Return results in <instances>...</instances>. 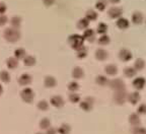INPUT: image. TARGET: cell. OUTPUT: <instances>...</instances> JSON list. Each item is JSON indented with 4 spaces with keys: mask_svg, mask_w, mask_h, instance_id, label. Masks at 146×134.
I'll use <instances>...</instances> for the list:
<instances>
[{
    "mask_svg": "<svg viewBox=\"0 0 146 134\" xmlns=\"http://www.w3.org/2000/svg\"><path fill=\"white\" fill-rule=\"evenodd\" d=\"M4 38L9 43H15L21 39V32L18 31V29L8 27L4 31Z\"/></svg>",
    "mask_w": 146,
    "mask_h": 134,
    "instance_id": "obj_1",
    "label": "cell"
},
{
    "mask_svg": "<svg viewBox=\"0 0 146 134\" xmlns=\"http://www.w3.org/2000/svg\"><path fill=\"white\" fill-rule=\"evenodd\" d=\"M84 38L83 36H80L78 34H74V35H71L69 36L68 38V43L70 45V47L74 50H78L79 48H81L82 46H84Z\"/></svg>",
    "mask_w": 146,
    "mask_h": 134,
    "instance_id": "obj_2",
    "label": "cell"
},
{
    "mask_svg": "<svg viewBox=\"0 0 146 134\" xmlns=\"http://www.w3.org/2000/svg\"><path fill=\"white\" fill-rule=\"evenodd\" d=\"M21 100L25 103L31 104L35 99V93L31 87H25L21 91Z\"/></svg>",
    "mask_w": 146,
    "mask_h": 134,
    "instance_id": "obj_3",
    "label": "cell"
},
{
    "mask_svg": "<svg viewBox=\"0 0 146 134\" xmlns=\"http://www.w3.org/2000/svg\"><path fill=\"white\" fill-rule=\"evenodd\" d=\"M109 87L115 91H125L126 89V84L121 78H115L109 81Z\"/></svg>",
    "mask_w": 146,
    "mask_h": 134,
    "instance_id": "obj_4",
    "label": "cell"
},
{
    "mask_svg": "<svg viewBox=\"0 0 146 134\" xmlns=\"http://www.w3.org/2000/svg\"><path fill=\"white\" fill-rule=\"evenodd\" d=\"M128 93L125 91H118L114 93V97H113V100L116 103L117 105H124L127 101Z\"/></svg>",
    "mask_w": 146,
    "mask_h": 134,
    "instance_id": "obj_5",
    "label": "cell"
},
{
    "mask_svg": "<svg viewBox=\"0 0 146 134\" xmlns=\"http://www.w3.org/2000/svg\"><path fill=\"white\" fill-rule=\"evenodd\" d=\"M94 98H90V97H87L85 98L82 102L79 103V107L81 108L83 111L85 112H90L91 110L94 109Z\"/></svg>",
    "mask_w": 146,
    "mask_h": 134,
    "instance_id": "obj_6",
    "label": "cell"
},
{
    "mask_svg": "<svg viewBox=\"0 0 146 134\" xmlns=\"http://www.w3.org/2000/svg\"><path fill=\"white\" fill-rule=\"evenodd\" d=\"M132 57H133L132 52L129 51L128 49H121L120 52H119V58L123 62L130 61V60L132 59Z\"/></svg>",
    "mask_w": 146,
    "mask_h": 134,
    "instance_id": "obj_7",
    "label": "cell"
},
{
    "mask_svg": "<svg viewBox=\"0 0 146 134\" xmlns=\"http://www.w3.org/2000/svg\"><path fill=\"white\" fill-rule=\"evenodd\" d=\"M145 83H146V80L144 77L140 76V77H137L133 80V87H134L136 91H141V89H144L145 87Z\"/></svg>",
    "mask_w": 146,
    "mask_h": 134,
    "instance_id": "obj_8",
    "label": "cell"
},
{
    "mask_svg": "<svg viewBox=\"0 0 146 134\" xmlns=\"http://www.w3.org/2000/svg\"><path fill=\"white\" fill-rule=\"evenodd\" d=\"M32 76L29 73H23L18 78V83L23 87H27L29 84L32 83Z\"/></svg>",
    "mask_w": 146,
    "mask_h": 134,
    "instance_id": "obj_9",
    "label": "cell"
},
{
    "mask_svg": "<svg viewBox=\"0 0 146 134\" xmlns=\"http://www.w3.org/2000/svg\"><path fill=\"white\" fill-rule=\"evenodd\" d=\"M50 103L53 107L58 108V109H60V108H62L64 106V100L61 95H54V97H52Z\"/></svg>",
    "mask_w": 146,
    "mask_h": 134,
    "instance_id": "obj_10",
    "label": "cell"
},
{
    "mask_svg": "<svg viewBox=\"0 0 146 134\" xmlns=\"http://www.w3.org/2000/svg\"><path fill=\"white\" fill-rule=\"evenodd\" d=\"M71 74H72V77L74 79H82V78L84 77V70L81 67H79V66H76V67H74L72 69Z\"/></svg>",
    "mask_w": 146,
    "mask_h": 134,
    "instance_id": "obj_11",
    "label": "cell"
},
{
    "mask_svg": "<svg viewBox=\"0 0 146 134\" xmlns=\"http://www.w3.org/2000/svg\"><path fill=\"white\" fill-rule=\"evenodd\" d=\"M57 84V80L54 76H51V75H47L44 79V85H45L47 89H52V87H56Z\"/></svg>",
    "mask_w": 146,
    "mask_h": 134,
    "instance_id": "obj_12",
    "label": "cell"
},
{
    "mask_svg": "<svg viewBox=\"0 0 146 134\" xmlns=\"http://www.w3.org/2000/svg\"><path fill=\"white\" fill-rule=\"evenodd\" d=\"M96 58L98 61H105V60H107L109 58V53L105 49L100 48V49H98L96 51Z\"/></svg>",
    "mask_w": 146,
    "mask_h": 134,
    "instance_id": "obj_13",
    "label": "cell"
},
{
    "mask_svg": "<svg viewBox=\"0 0 146 134\" xmlns=\"http://www.w3.org/2000/svg\"><path fill=\"white\" fill-rule=\"evenodd\" d=\"M83 38H84L85 41L92 43L96 40V32L94 30H91V29H86V30H84V33H83Z\"/></svg>",
    "mask_w": 146,
    "mask_h": 134,
    "instance_id": "obj_14",
    "label": "cell"
},
{
    "mask_svg": "<svg viewBox=\"0 0 146 134\" xmlns=\"http://www.w3.org/2000/svg\"><path fill=\"white\" fill-rule=\"evenodd\" d=\"M140 99H141V97H140V95H139L138 91H134V93H128L127 101L132 105H136L137 103L140 101Z\"/></svg>",
    "mask_w": 146,
    "mask_h": 134,
    "instance_id": "obj_15",
    "label": "cell"
},
{
    "mask_svg": "<svg viewBox=\"0 0 146 134\" xmlns=\"http://www.w3.org/2000/svg\"><path fill=\"white\" fill-rule=\"evenodd\" d=\"M129 123L133 127H136V126H140L141 124V120H140L139 115L137 113H133L129 116Z\"/></svg>",
    "mask_w": 146,
    "mask_h": 134,
    "instance_id": "obj_16",
    "label": "cell"
},
{
    "mask_svg": "<svg viewBox=\"0 0 146 134\" xmlns=\"http://www.w3.org/2000/svg\"><path fill=\"white\" fill-rule=\"evenodd\" d=\"M109 15L111 18H119L121 17L122 13H123V10L121 8H119V7H112V8L109 10Z\"/></svg>",
    "mask_w": 146,
    "mask_h": 134,
    "instance_id": "obj_17",
    "label": "cell"
},
{
    "mask_svg": "<svg viewBox=\"0 0 146 134\" xmlns=\"http://www.w3.org/2000/svg\"><path fill=\"white\" fill-rule=\"evenodd\" d=\"M129 21H128L127 18H124V17H119L117 19V27L120 29V30H126L129 27Z\"/></svg>",
    "mask_w": 146,
    "mask_h": 134,
    "instance_id": "obj_18",
    "label": "cell"
},
{
    "mask_svg": "<svg viewBox=\"0 0 146 134\" xmlns=\"http://www.w3.org/2000/svg\"><path fill=\"white\" fill-rule=\"evenodd\" d=\"M105 72L110 76H114L118 73V67L115 64H109L105 67Z\"/></svg>",
    "mask_w": 146,
    "mask_h": 134,
    "instance_id": "obj_19",
    "label": "cell"
},
{
    "mask_svg": "<svg viewBox=\"0 0 146 134\" xmlns=\"http://www.w3.org/2000/svg\"><path fill=\"white\" fill-rule=\"evenodd\" d=\"M23 64L25 66L27 67H32V66L36 65V58L32 55H27V56L23 58Z\"/></svg>",
    "mask_w": 146,
    "mask_h": 134,
    "instance_id": "obj_20",
    "label": "cell"
},
{
    "mask_svg": "<svg viewBox=\"0 0 146 134\" xmlns=\"http://www.w3.org/2000/svg\"><path fill=\"white\" fill-rule=\"evenodd\" d=\"M6 65L9 69H15L18 66V60L15 57H9L6 60Z\"/></svg>",
    "mask_w": 146,
    "mask_h": 134,
    "instance_id": "obj_21",
    "label": "cell"
},
{
    "mask_svg": "<svg viewBox=\"0 0 146 134\" xmlns=\"http://www.w3.org/2000/svg\"><path fill=\"white\" fill-rule=\"evenodd\" d=\"M96 84H98L100 87H106V85L109 84V78L107 76H105V75H98L96 78Z\"/></svg>",
    "mask_w": 146,
    "mask_h": 134,
    "instance_id": "obj_22",
    "label": "cell"
},
{
    "mask_svg": "<svg viewBox=\"0 0 146 134\" xmlns=\"http://www.w3.org/2000/svg\"><path fill=\"white\" fill-rule=\"evenodd\" d=\"M132 21L135 25H141L142 21H143V15H142L141 12L139 11L134 12L132 15Z\"/></svg>",
    "mask_w": 146,
    "mask_h": 134,
    "instance_id": "obj_23",
    "label": "cell"
},
{
    "mask_svg": "<svg viewBox=\"0 0 146 134\" xmlns=\"http://www.w3.org/2000/svg\"><path fill=\"white\" fill-rule=\"evenodd\" d=\"M57 132L59 134H70V132H71L70 125L66 124V123H63V124H61V126L57 129Z\"/></svg>",
    "mask_w": 146,
    "mask_h": 134,
    "instance_id": "obj_24",
    "label": "cell"
},
{
    "mask_svg": "<svg viewBox=\"0 0 146 134\" xmlns=\"http://www.w3.org/2000/svg\"><path fill=\"white\" fill-rule=\"evenodd\" d=\"M87 53H88L87 48L85 47V46H82L78 50H76V56H77V58H79V59H83V58H85V57L87 56Z\"/></svg>",
    "mask_w": 146,
    "mask_h": 134,
    "instance_id": "obj_25",
    "label": "cell"
},
{
    "mask_svg": "<svg viewBox=\"0 0 146 134\" xmlns=\"http://www.w3.org/2000/svg\"><path fill=\"white\" fill-rule=\"evenodd\" d=\"M144 67H145V61H144L143 59H141V58H138V59H136V61L134 62V68L136 71H141L144 69Z\"/></svg>",
    "mask_w": 146,
    "mask_h": 134,
    "instance_id": "obj_26",
    "label": "cell"
},
{
    "mask_svg": "<svg viewBox=\"0 0 146 134\" xmlns=\"http://www.w3.org/2000/svg\"><path fill=\"white\" fill-rule=\"evenodd\" d=\"M136 73H137V71L135 70V68L134 67H126L125 69H124V74L127 76L128 78H132V77H134L135 75H136Z\"/></svg>",
    "mask_w": 146,
    "mask_h": 134,
    "instance_id": "obj_27",
    "label": "cell"
},
{
    "mask_svg": "<svg viewBox=\"0 0 146 134\" xmlns=\"http://www.w3.org/2000/svg\"><path fill=\"white\" fill-rule=\"evenodd\" d=\"M25 56H27V52H25V50L23 49V48H18V49H16V50L14 51V57H15L17 60L23 59Z\"/></svg>",
    "mask_w": 146,
    "mask_h": 134,
    "instance_id": "obj_28",
    "label": "cell"
},
{
    "mask_svg": "<svg viewBox=\"0 0 146 134\" xmlns=\"http://www.w3.org/2000/svg\"><path fill=\"white\" fill-rule=\"evenodd\" d=\"M39 125H40V128H41V129L47 130L48 128L51 127V121H50V119H48V118H43L41 121H40Z\"/></svg>",
    "mask_w": 146,
    "mask_h": 134,
    "instance_id": "obj_29",
    "label": "cell"
},
{
    "mask_svg": "<svg viewBox=\"0 0 146 134\" xmlns=\"http://www.w3.org/2000/svg\"><path fill=\"white\" fill-rule=\"evenodd\" d=\"M0 80L4 83H8L10 81V74H9L8 71L6 70H2L0 71Z\"/></svg>",
    "mask_w": 146,
    "mask_h": 134,
    "instance_id": "obj_30",
    "label": "cell"
},
{
    "mask_svg": "<svg viewBox=\"0 0 146 134\" xmlns=\"http://www.w3.org/2000/svg\"><path fill=\"white\" fill-rule=\"evenodd\" d=\"M88 25H89V21L86 19V18H81V19H79V21L77 23V27L81 31L86 30L87 27H88Z\"/></svg>",
    "mask_w": 146,
    "mask_h": 134,
    "instance_id": "obj_31",
    "label": "cell"
},
{
    "mask_svg": "<svg viewBox=\"0 0 146 134\" xmlns=\"http://www.w3.org/2000/svg\"><path fill=\"white\" fill-rule=\"evenodd\" d=\"M98 42L100 45L106 46V45H109L110 42H111V39H110V37L108 36V35H102V36L98 38Z\"/></svg>",
    "mask_w": 146,
    "mask_h": 134,
    "instance_id": "obj_32",
    "label": "cell"
},
{
    "mask_svg": "<svg viewBox=\"0 0 146 134\" xmlns=\"http://www.w3.org/2000/svg\"><path fill=\"white\" fill-rule=\"evenodd\" d=\"M21 18L19 16H13L10 19V25L14 29H18V27H21Z\"/></svg>",
    "mask_w": 146,
    "mask_h": 134,
    "instance_id": "obj_33",
    "label": "cell"
},
{
    "mask_svg": "<svg viewBox=\"0 0 146 134\" xmlns=\"http://www.w3.org/2000/svg\"><path fill=\"white\" fill-rule=\"evenodd\" d=\"M85 18L88 19L89 21H96V18H98V13H96L94 10H87L86 12V15H85Z\"/></svg>",
    "mask_w": 146,
    "mask_h": 134,
    "instance_id": "obj_34",
    "label": "cell"
},
{
    "mask_svg": "<svg viewBox=\"0 0 146 134\" xmlns=\"http://www.w3.org/2000/svg\"><path fill=\"white\" fill-rule=\"evenodd\" d=\"M38 109H39L40 111H43V112L47 111V110L49 109V103L45 100L40 101V102L38 103Z\"/></svg>",
    "mask_w": 146,
    "mask_h": 134,
    "instance_id": "obj_35",
    "label": "cell"
},
{
    "mask_svg": "<svg viewBox=\"0 0 146 134\" xmlns=\"http://www.w3.org/2000/svg\"><path fill=\"white\" fill-rule=\"evenodd\" d=\"M108 32V25L106 23H102L98 25V30H96V33L100 35H106Z\"/></svg>",
    "mask_w": 146,
    "mask_h": 134,
    "instance_id": "obj_36",
    "label": "cell"
},
{
    "mask_svg": "<svg viewBox=\"0 0 146 134\" xmlns=\"http://www.w3.org/2000/svg\"><path fill=\"white\" fill-rule=\"evenodd\" d=\"M68 89L71 91V93H75V91H77L78 89H79V84H78L76 81H74V80H73V81L69 82Z\"/></svg>",
    "mask_w": 146,
    "mask_h": 134,
    "instance_id": "obj_37",
    "label": "cell"
},
{
    "mask_svg": "<svg viewBox=\"0 0 146 134\" xmlns=\"http://www.w3.org/2000/svg\"><path fill=\"white\" fill-rule=\"evenodd\" d=\"M69 101L73 104H76V103L80 102V95L76 93H71L69 95Z\"/></svg>",
    "mask_w": 146,
    "mask_h": 134,
    "instance_id": "obj_38",
    "label": "cell"
},
{
    "mask_svg": "<svg viewBox=\"0 0 146 134\" xmlns=\"http://www.w3.org/2000/svg\"><path fill=\"white\" fill-rule=\"evenodd\" d=\"M96 7L100 11H104L106 9V7H107V2H106L105 0H98L96 4Z\"/></svg>",
    "mask_w": 146,
    "mask_h": 134,
    "instance_id": "obj_39",
    "label": "cell"
},
{
    "mask_svg": "<svg viewBox=\"0 0 146 134\" xmlns=\"http://www.w3.org/2000/svg\"><path fill=\"white\" fill-rule=\"evenodd\" d=\"M133 134H146V129L141 126H136V127H133L132 129Z\"/></svg>",
    "mask_w": 146,
    "mask_h": 134,
    "instance_id": "obj_40",
    "label": "cell"
},
{
    "mask_svg": "<svg viewBox=\"0 0 146 134\" xmlns=\"http://www.w3.org/2000/svg\"><path fill=\"white\" fill-rule=\"evenodd\" d=\"M137 114L138 115H145L146 114V104H141L137 109Z\"/></svg>",
    "mask_w": 146,
    "mask_h": 134,
    "instance_id": "obj_41",
    "label": "cell"
},
{
    "mask_svg": "<svg viewBox=\"0 0 146 134\" xmlns=\"http://www.w3.org/2000/svg\"><path fill=\"white\" fill-rule=\"evenodd\" d=\"M8 21V18L4 15V14H1L0 15V27H2V25H5Z\"/></svg>",
    "mask_w": 146,
    "mask_h": 134,
    "instance_id": "obj_42",
    "label": "cell"
},
{
    "mask_svg": "<svg viewBox=\"0 0 146 134\" xmlns=\"http://www.w3.org/2000/svg\"><path fill=\"white\" fill-rule=\"evenodd\" d=\"M6 9H7V7H6V5H5V3L0 2V15H1V14H4L5 11H6Z\"/></svg>",
    "mask_w": 146,
    "mask_h": 134,
    "instance_id": "obj_43",
    "label": "cell"
},
{
    "mask_svg": "<svg viewBox=\"0 0 146 134\" xmlns=\"http://www.w3.org/2000/svg\"><path fill=\"white\" fill-rule=\"evenodd\" d=\"M46 134H57V129L54 127H50L46 130Z\"/></svg>",
    "mask_w": 146,
    "mask_h": 134,
    "instance_id": "obj_44",
    "label": "cell"
},
{
    "mask_svg": "<svg viewBox=\"0 0 146 134\" xmlns=\"http://www.w3.org/2000/svg\"><path fill=\"white\" fill-rule=\"evenodd\" d=\"M44 4L46 5V6H51V5L54 4L55 0H43Z\"/></svg>",
    "mask_w": 146,
    "mask_h": 134,
    "instance_id": "obj_45",
    "label": "cell"
},
{
    "mask_svg": "<svg viewBox=\"0 0 146 134\" xmlns=\"http://www.w3.org/2000/svg\"><path fill=\"white\" fill-rule=\"evenodd\" d=\"M3 93V87L0 84V97H1V95Z\"/></svg>",
    "mask_w": 146,
    "mask_h": 134,
    "instance_id": "obj_46",
    "label": "cell"
},
{
    "mask_svg": "<svg viewBox=\"0 0 146 134\" xmlns=\"http://www.w3.org/2000/svg\"><path fill=\"white\" fill-rule=\"evenodd\" d=\"M110 1H111L112 3H114V4H115V3H119V2H120V0H110Z\"/></svg>",
    "mask_w": 146,
    "mask_h": 134,
    "instance_id": "obj_47",
    "label": "cell"
},
{
    "mask_svg": "<svg viewBox=\"0 0 146 134\" xmlns=\"http://www.w3.org/2000/svg\"><path fill=\"white\" fill-rule=\"evenodd\" d=\"M36 134H44V133H42V132H38V133H36Z\"/></svg>",
    "mask_w": 146,
    "mask_h": 134,
    "instance_id": "obj_48",
    "label": "cell"
}]
</instances>
